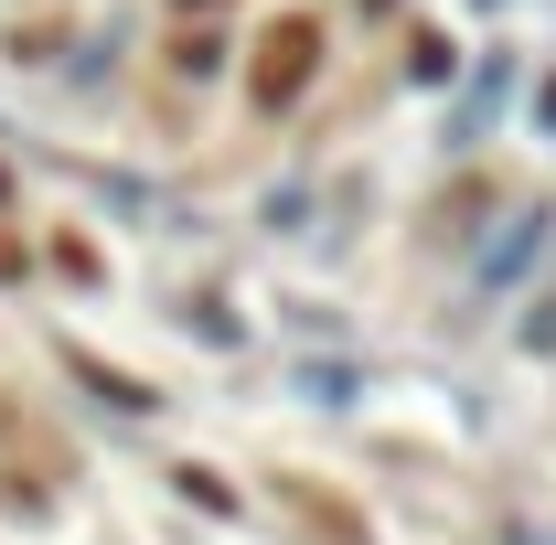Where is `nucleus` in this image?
<instances>
[{
  "instance_id": "nucleus-1",
  "label": "nucleus",
  "mask_w": 556,
  "mask_h": 545,
  "mask_svg": "<svg viewBox=\"0 0 556 545\" xmlns=\"http://www.w3.org/2000/svg\"><path fill=\"white\" fill-rule=\"evenodd\" d=\"M311 43H321L311 22H278V33H268V65H257V107H289V97H300V75H311Z\"/></svg>"
},
{
  "instance_id": "nucleus-2",
  "label": "nucleus",
  "mask_w": 556,
  "mask_h": 545,
  "mask_svg": "<svg viewBox=\"0 0 556 545\" xmlns=\"http://www.w3.org/2000/svg\"><path fill=\"white\" fill-rule=\"evenodd\" d=\"M289 514H300L311 535H332V545H364V514H353V503H332V492H300V481H289Z\"/></svg>"
}]
</instances>
